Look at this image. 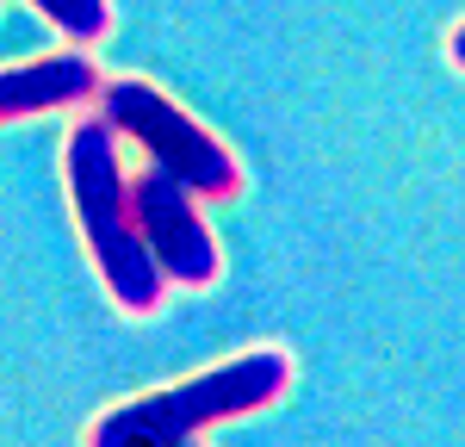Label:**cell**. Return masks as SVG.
<instances>
[{"label": "cell", "mask_w": 465, "mask_h": 447, "mask_svg": "<svg viewBox=\"0 0 465 447\" xmlns=\"http://www.w3.org/2000/svg\"><path fill=\"white\" fill-rule=\"evenodd\" d=\"M63 181H69V205L81 224V243L94 255V273L106 280L112 304L124 317H155L168 273L155 267L137 212H131V181H124V155H118V131L112 118H81L63 144Z\"/></svg>", "instance_id": "cell-1"}, {"label": "cell", "mask_w": 465, "mask_h": 447, "mask_svg": "<svg viewBox=\"0 0 465 447\" xmlns=\"http://www.w3.org/2000/svg\"><path fill=\"white\" fill-rule=\"evenodd\" d=\"M286 392H292V354L261 342V348H242V354L193 372V379H180L168 392H149V398L106 410L87 429V442L94 447H186L217 422L273 410Z\"/></svg>", "instance_id": "cell-2"}, {"label": "cell", "mask_w": 465, "mask_h": 447, "mask_svg": "<svg viewBox=\"0 0 465 447\" xmlns=\"http://www.w3.org/2000/svg\"><path fill=\"white\" fill-rule=\"evenodd\" d=\"M94 106L112 118L118 137H131L155 168H168L174 181H186L199 199H236L242 193V168L223 149V137H212L162 87H149V81H106Z\"/></svg>", "instance_id": "cell-3"}, {"label": "cell", "mask_w": 465, "mask_h": 447, "mask_svg": "<svg viewBox=\"0 0 465 447\" xmlns=\"http://www.w3.org/2000/svg\"><path fill=\"white\" fill-rule=\"evenodd\" d=\"M131 212H137V230H143L155 267L168 273V286H186V293L217 286L223 249H217L212 224L199 218V193L193 186L149 162L143 174L131 181Z\"/></svg>", "instance_id": "cell-4"}, {"label": "cell", "mask_w": 465, "mask_h": 447, "mask_svg": "<svg viewBox=\"0 0 465 447\" xmlns=\"http://www.w3.org/2000/svg\"><path fill=\"white\" fill-rule=\"evenodd\" d=\"M100 69L87 56V44L69 50H50L32 56L19 69H0V124H19V118H44V112H74L87 100H100Z\"/></svg>", "instance_id": "cell-5"}, {"label": "cell", "mask_w": 465, "mask_h": 447, "mask_svg": "<svg viewBox=\"0 0 465 447\" xmlns=\"http://www.w3.org/2000/svg\"><path fill=\"white\" fill-rule=\"evenodd\" d=\"M25 6H37L69 44H87V50L112 32V6L106 0H25Z\"/></svg>", "instance_id": "cell-6"}, {"label": "cell", "mask_w": 465, "mask_h": 447, "mask_svg": "<svg viewBox=\"0 0 465 447\" xmlns=\"http://www.w3.org/2000/svg\"><path fill=\"white\" fill-rule=\"evenodd\" d=\"M447 56H453V69H465V19L453 25V37H447Z\"/></svg>", "instance_id": "cell-7"}]
</instances>
